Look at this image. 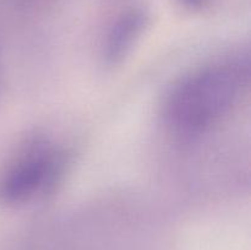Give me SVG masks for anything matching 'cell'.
Segmentation results:
<instances>
[{
	"label": "cell",
	"instance_id": "cell-1",
	"mask_svg": "<svg viewBox=\"0 0 251 250\" xmlns=\"http://www.w3.org/2000/svg\"><path fill=\"white\" fill-rule=\"evenodd\" d=\"M249 83L248 59H223L200 66L168 91L163 102L164 124L179 136H201L237 110Z\"/></svg>",
	"mask_w": 251,
	"mask_h": 250
},
{
	"label": "cell",
	"instance_id": "cell-2",
	"mask_svg": "<svg viewBox=\"0 0 251 250\" xmlns=\"http://www.w3.org/2000/svg\"><path fill=\"white\" fill-rule=\"evenodd\" d=\"M63 166L58 147L43 140L31 142L0 171V203L16 207L42 198L56 183Z\"/></svg>",
	"mask_w": 251,
	"mask_h": 250
},
{
	"label": "cell",
	"instance_id": "cell-3",
	"mask_svg": "<svg viewBox=\"0 0 251 250\" xmlns=\"http://www.w3.org/2000/svg\"><path fill=\"white\" fill-rule=\"evenodd\" d=\"M140 24L137 20L129 19L123 21L113 29L107 42V58L115 61L126 54L131 48L134 39L139 36Z\"/></svg>",
	"mask_w": 251,
	"mask_h": 250
}]
</instances>
